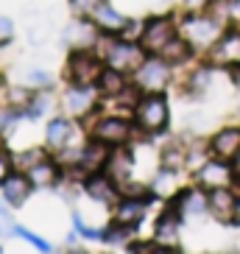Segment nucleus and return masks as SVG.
I'll return each mask as SVG.
<instances>
[{"label":"nucleus","mask_w":240,"mask_h":254,"mask_svg":"<svg viewBox=\"0 0 240 254\" xmlns=\"http://www.w3.org/2000/svg\"><path fill=\"white\" fill-rule=\"evenodd\" d=\"M84 193L95 198V201H115L118 198V182L109 176V173H87V179H84Z\"/></svg>","instance_id":"11"},{"label":"nucleus","mask_w":240,"mask_h":254,"mask_svg":"<svg viewBox=\"0 0 240 254\" xmlns=\"http://www.w3.org/2000/svg\"><path fill=\"white\" fill-rule=\"evenodd\" d=\"M98 84H101V90L109 92V95H120V92L126 90V81H123V73L115 67H104V73H101V78H98Z\"/></svg>","instance_id":"25"},{"label":"nucleus","mask_w":240,"mask_h":254,"mask_svg":"<svg viewBox=\"0 0 240 254\" xmlns=\"http://www.w3.org/2000/svg\"><path fill=\"white\" fill-rule=\"evenodd\" d=\"M51 106H53L51 92H45V95L39 92V95H34V98L28 101V104H25V109H28V115H31V118H42V115H48V112H51Z\"/></svg>","instance_id":"27"},{"label":"nucleus","mask_w":240,"mask_h":254,"mask_svg":"<svg viewBox=\"0 0 240 254\" xmlns=\"http://www.w3.org/2000/svg\"><path fill=\"white\" fill-rule=\"evenodd\" d=\"M98 25L95 23H87V20H78V23H73L67 31H64V45L70 48H90L98 42Z\"/></svg>","instance_id":"16"},{"label":"nucleus","mask_w":240,"mask_h":254,"mask_svg":"<svg viewBox=\"0 0 240 254\" xmlns=\"http://www.w3.org/2000/svg\"><path fill=\"white\" fill-rule=\"evenodd\" d=\"M101 3H104V0H70V6H73V11L78 17H92Z\"/></svg>","instance_id":"28"},{"label":"nucleus","mask_w":240,"mask_h":254,"mask_svg":"<svg viewBox=\"0 0 240 254\" xmlns=\"http://www.w3.org/2000/svg\"><path fill=\"white\" fill-rule=\"evenodd\" d=\"M11 235H17V226L11 224V218L3 215V209H0V238H11Z\"/></svg>","instance_id":"35"},{"label":"nucleus","mask_w":240,"mask_h":254,"mask_svg":"<svg viewBox=\"0 0 240 254\" xmlns=\"http://www.w3.org/2000/svg\"><path fill=\"white\" fill-rule=\"evenodd\" d=\"M11 34H14V28H11V20L0 17V45H6L8 39H11Z\"/></svg>","instance_id":"36"},{"label":"nucleus","mask_w":240,"mask_h":254,"mask_svg":"<svg viewBox=\"0 0 240 254\" xmlns=\"http://www.w3.org/2000/svg\"><path fill=\"white\" fill-rule=\"evenodd\" d=\"M131 232H134V226L115 221V224L104 232V240L106 243H112V246H120V243H128V240H131Z\"/></svg>","instance_id":"26"},{"label":"nucleus","mask_w":240,"mask_h":254,"mask_svg":"<svg viewBox=\"0 0 240 254\" xmlns=\"http://www.w3.org/2000/svg\"><path fill=\"white\" fill-rule=\"evenodd\" d=\"M184 6H187L190 11H198V8L210 6V0H184Z\"/></svg>","instance_id":"39"},{"label":"nucleus","mask_w":240,"mask_h":254,"mask_svg":"<svg viewBox=\"0 0 240 254\" xmlns=\"http://www.w3.org/2000/svg\"><path fill=\"white\" fill-rule=\"evenodd\" d=\"M0 187H3V198L11 207H20V204H25V198H28L34 185H31V179L25 173H8L6 179L0 182Z\"/></svg>","instance_id":"15"},{"label":"nucleus","mask_w":240,"mask_h":254,"mask_svg":"<svg viewBox=\"0 0 240 254\" xmlns=\"http://www.w3.org/2000/svg\"><path fill=\"white\" fill-rule=\"evenodd\" d=\"M187 56H190V42L187 39H179V37H173L171 42L159 51V59L168 62V64H181V62H187Z\"/></svg>","instance_id":"23"},{"label":"nucleus","mask_w":240,"mask_h":254,"mask_svg":"<svg viewBox=\"0 0 240 254\" xmlns=\"http://www.w3.org/2000/svg\"><path fill=\"white\" fill-rule=\"evenodd\" d=\"M134 120L137 126L148 131V134H159L168 126V104L159 92H148L143 101H137L134 106Z\"/></svg>","instance_id":"1"},{"label":"nucleus","mask_w":240,"mask_h":254,"mask_svg":"<svg viewBox=\"0 0 240 254\" xmlns=\"http://www.w3.org/2000/svg\"><path fill=\"white\" fill-rule=\"evenodd\" d=\"M92 137L101 140V142H106V145H112V148L126 145L128 137H131V123L123 120V118H106L92 128Z\"/></svg>","instance_id":"8"},{"label":"nucleus","mask_w":240,"mask_h":254,"mask_svg":"<svg viewBox=\"0 0 240 254\" xmlns=\"http://www.w3.org/2000/svg\"><path fill=\"white\" fill-rule=\"evenodd\" d=\"M207 209H210V215L221 224H232L235 218H238V195L229 190V187H215L210 190L207 195Z\"/></svg>","instance_id":"7"},{"label":"nucleus","mask_w":240,"mask_h":254,"mask_svg":"<svg viewBox=\"0 0 240 254\" xmlns=\"http://www.w3.org/2000/svg\"><path fill=\"white\" fill-rule=\"evenodd\" d=\"M143 215H145V201H140V198H123V201L118 204L115 221L128 224V226H137L140 221H143Z\"/></svg>","instance_id":"21"},{"label":"nucleus","mask_w":240,"mask_h":254,"mask_svg":"<svg viewBox=\"0 0 240 254\" xmlns=\"http://www.w3.org/2000/svg\"><path fill=\"white\" fill-rule=\"evenodd\" d=\"M184 37H187L190 45L210 48L221 39V23L215 17H190L184 23Z\"/></svg>","instance_id":"5"},{"label":"nucleus","mask_w":240,"mask_h":254,"mask_svg":"<svg viewBox=\"0 0 240 254\" xmlns=\"http://www.w3.org/2000/svg\"><path fill=\"white\" fill-rule=\"evenodd\" d=\"M92 23L98 25L101 31H106V34H120V31L126 28V17L118 14L112 6H106V3H101V6L95 8V14H92Z\"/></svg>","instance_id":"18"},{"label":"nucleus","mask_w":240,"mask_h":254,"mask_svg":"<svg viewBox=\"0 0 240 254\" xmlns=\"http://www.w3.org/2000/svg\"><path fill=\"white\" fill-rule=\"evenodd\" d=\"M8 173H11V159H8V154H3V151H0V182L6 179Z\"/></svg>","instance_id":"38"},{"label":"nucleus","mask_w":240,"mask_h":254,"mask_svg":"<svg viewBox=\"0 0 240 254\" xmlns=\"http://www.w3.org/2000/svg\"><path fill=\"white\" fill-rule=\"evenodd\" d=\"M28 81H31V84H42V87H48V84H51V75H48L45 70H31V73H28Z\"/></svg>","instance_id":"37"},{"label":"nucleus","mask_w":240,"mask_h":254,"mask_svg":"<svg viewBox=\"0 0 240 254\" xmlns=\"http://www.w3.org/2000/svg\"><path fill=\"white\" fill-rule=\"evenodd\" d=\"M106 173H109L118 185L126 182L128 176H131V157H128L126 151H115L112 157H109V162H106Z\"/></svg>","instance_id":"24"},{"label":"nucleus","mask_w":240,"mask_h":254,"mask_svg":"<svg viewBox=\"0 0 240 254\" xmlns=\"http://www.w3.org/2000/svg\"><path fill=\"white\" fill-rule=\"evenodd\" d=\"M173 37H176V23L171 17H157V20H151L143 28L140 45L145 48V53H159Z\"/></svg>","instance_id":"4"},{"label":"nucleus","mask_w":240,"mask_h":254,"mask_svg":"<svg viewBox=\"0 0 240 254\" xmlns=\"http://www.w3.org/2000/svg\"><path fill=\"white\" fill-rule=\"evenodd\" d=\"M179 218L181 215L176 212V207H173L157 221V229H154V243H159L157 252L179 246Z\"/></svg>","instance_id":"9"},{"label":"nucleus","mask_w":240,"mask_h":254,"mask_svg":"<svg viewBox=\"0 0 240 254\" xmlns=\"http://www.w3.org/2000/svg\"><path fill=\"white\" fill-rule=\"evenodd\" d=\"M64 109L73 118H84L95 109V90L92 87H84V84H73L67 92H64Z\"/></svg>","instance_id":"10"},{"label":"nucleus","mask_w":240,"mask_h":254,"mask_svg":"<svg viewBox=\"0 0 240 254\" xmlns=\"http://www.w3.org/2000/svg\"><path fill=\"white\" fill-rule=\"evenodd\" d=\"M104 73V62L98 59L95 53H90L87 48H78V51L70 53V62H67V75L73 84H84V87H92L98 84Z\"/></svg>","instance_id":"2"},{"label":"nucleus","mask_w":240,"mask_h":254,"mask_svg":"<svg viewBox=\"0 0 240 254\" xmlns=\"http://www.w3.org/2000/svg\"><path fill=\"white\" fill-rule=\"evenodd\" d=\"M207 209V195L198 193V190H184L176 201V212L181 218H190V215H201Z\"/></svg>","instance_id":"20"},{"label":"nucleus","mask_w":240,"mask_h":254,"mask_svg":"<svg viewBox=\"0 0 240 254\" xmlns=\"http://www.w3.org/2000/svg\"><path fill=\"white\" fill-rule=\"evenodd\" d=\"M17 118H20L17 109H0V134H11Z\"/></svg>","instance_id":"31"},{"label":"nucleus","mask_w":240,"mask_h":254,"mask_svg":"<svg viewBox=\"0 0 240 254\" xmlns=\"http://www.w3.org/2000/svg\"><path fill=\"white\" fill-rule=\"evenodd\" d=\"M25 176L31 179V185H34V187H51V185L59 182V168H56L51 159H42V162H37L34 168H28Z\"/></svg>","instance_id":"19"},{"label":"nucleus","mask_w":240,"mask_h":254,"mask_svg":"<svg viewBox=\"0 0 240 254\" xmlns=\"http://www.w3.org/2000/svg\"><path fill=\"white\" fill-rule=\"evenodd\" d=\"M168 78H171L168 62L162 59H145L137 70V87L145 92H162L168 87Z\"/></svg>","instance_id":"6"},{"label":"nucleus","mask_w":240,"mask_h":254,"mask_svg":"<svg viewBox=\"0 0 240 254\" xmlns=\"http://www.w3.org/2000/svg\"><path fill=\"white\" fill-rule=\"evenodd\" d=\"M17 235L25 240H31L34 243V249H39V252H51V243H48L45 238H39V235H34V232H28L25 226H17Z\"/></svg>","instance_id":"32"},{"label":"nucleus","mask_w":240,"mask_h":254,"mask_svg":"<svg viewBox=\"0 0 240 254\" xmlns=\"http://www.w3.org/2000/svg\"><path fill=\"white\" fill-rule=\"evenodd\" d=\"M232 162H235V173H238V176H240V151H238V157H235Z\"/></svg>","instance_id":"40"},{"label":"nucleus","mask_w":240,"mask_h":254,"mask_svg":"<svg viewBox=\"0 0 240 254\" xmlns=\"http://www.w3.org/2000/svg\"><path fill=\"white\" fill-rule=\"evenodd\" d=\"M109 148L112 145H106V142H101V140H95L92 137L90 142H87V148L81 151V159H78V168H81L84 173H95V171H104L106 168V162H109Z\"/></svg>","instance_id":"14"},{"label":"nucleus","mask_w":240,"mask_h":254,"mask_svg":"<svg viewBox=\"0 0 240 254\" xmlns=\"http://www.w3.org/2000/svg\"><path fill=\"white\" fill-rule=\"evenodd\" d=\"M210 151H212V157L221 159V162H229V159L238 157V151H240V128H221L215 137H212L210 142Z\"/></svg>","instance_id":"12"},{"label":"nucleus","mask_w":240,"mask_h":254,"mask_svg":"<svg viewBox=\"0 0 240 254\" xmlns=\"http://www.w3.org/2000/svg\"><path fill=\"white\" fill-rule=\"evenodd\" d=\"M42 159H45V154H42V151H25L23 157L17 159V165H20V171H28V168H34V165L37 162H42Z\"/></svg>","instance_id":"33"},{"label":"nucleus","mask_w":240,"mask_h":254,"mask_svg":"<svg viewBox=\"0 0 240 254\" xmlns=\"http://www.w3.org/2000/svg\"><path fill=\"white\" fill-rule=\"evenodd\" d=\"M212 62L226 67H240V31H232L218 39L212 48Z\"/></svg>","instance_id":"13"},{"label":"nucleus","mask_w":240,"mask_h":254,"mask_svg":"<svg viewBox=\"0 0 240 254\" xmlns=\"http://www.w3.org/2000/svg\"><path fill=\"white\" fill-rule=\"evenodd\" d=\"M145 62V48L134 42H109L106 48V64L120 73H137L140 64Z\"/></svg>","instance_id":"3"},{"label":"nucleus","mask_w":240,"mask_h":254,"mask_svg":"<svg viewBox=\"0 0 240 254\" xmlns=\"http://www.w3.org/2000/svg\"><path fill=\"white\" fill-rule=\"evenodd\" d=\"M70 120H64V118H56V120H51L48 123V131H45V140H48V145L51 148H64L70 142Z\"/></svg>","instance_id":"22"},{"label":"nucleus","mask_w":240,"mask_h":254,"mask_svg":"<svg viewBox=\"0 0 240 254\" xmlns=\"http://www.w3.org/2000/svg\"><path fill=\"white\" fill-rule=\"evenodd\" d=\"M162 165H165L168 171L181 168V165H184V154H181V148H168L165 154H162Z\"/></svg>","instance_id":"30"},{"label":"nucleus","mask_w":240,"mask_h":254,"mask_svg":"<svg viewBox=\"0 0 240 254\" xmlns=\"http://www.w3.org/2000/svg\"><path fill=\"white\" fill-rule=\"evenodd\" d=\"M154 193L157 195H171L173 193V171L165 168V173H159V179L154 182Z\"/></svg>","instance_id":"29"},{"label":"nucleus","mask_w":240,"mask_h":254,"mask_svg":"<svg viewBox=\"0 0 240 254\" xmlns=\"http://www.w3.org/2000/svg\"><path fill=\"white\" fill-rule=\"evenodd\" d=\"M232 182V173H229V168H226V162H221V159H215V162H207L198 171V185L201 187H210V190H215V187H226Z\"/></svg>","instance_id":"17"},{"label":"nucleus","mask_w":240,"mask_h":254,"mask_svg":"<svg viewBox=\"0 0 240 254\" xmlns=\"http://www.w3.org/2000/svg\"><path fill=\"white\" fill-rule=\"evenodd\" d=\"M190 87H193V92H204V90H207V87H210V70H198V73L193 75Z\"/></svg>","instance_id":"34"}]
</instances>
